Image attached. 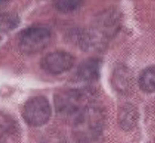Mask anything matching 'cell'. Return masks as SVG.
<instances>
[{
	"label": "cell",
	"mask_w": 155,
	"mask_h": 143,
	"mask_svg": "<svg viewBox=\"0 0 155 143\" xmlns=\"http://www.w3.org/2000/svg\"><path fill=\"white\" fill-rule=\"evenodd\" d=\"M103 124L104 115L100 109L88 104L74 118V137L80 143H91L101 135Z\"/></svg>",
	"instance_id": "6da1fadb"
},
{
	"label": "cell",
	"mask_w": 155,
	"mask_h": 143,
	"mask_svg": "<svg viewBox=\"0 0 155 143\" xmlns=\"http://www.w3.org/2000/svg\"><path fill=\"white\" fill-rule=\"evenodd\" d=\"M50 39V30L43 25H36L29 27L21 32L19 45L22 52L32 54L45 49Z\"/></svg>",
	"instance_id": "7a4b0ae2"
},
{
	"label": "cell",
	"mask_w": 155,
	"mask_h": 143,
	"mask_svg": "<svg viewBox=\"0 0 155 143\" xmlns=\"http://www.w3.org/2000/svg\"><path fill=\"white\" fill-rule=\"evenodd\" d=\"M51 115V108L48 99L43 96L30 98L22 109V118L25 122L32 127H40L45 124Z\"/></svg>",
	"instance_id": "3957f363"
},
{
	"label": "cell",
	"mask_w": 155,
	"mask_h": 143,
	"mask_svg": "<svg viewBox=\"0 0 155 143\" xmlns=\"http://www.w3.org/2000/svg\"><path fill=\"white\" fill-rule=\"evenodd\" d=\"M54 104L56 111L63 115H76L87 105L85 94L78 89L61 91L54 95Z\"/></svg>",
	"instance_id": "277c9868"
},
{
	"label": "cell",
	"mask_w": 155,
	"mask_h": 143,
	"mask_svg": "<svg viewBox=\"0 0 155 143\" xmlns=\"http://www.w3.org/2000/svg\"><path fill=\"white\" fill-rule=\"evenodd\" d=\"M74 59L69 53L58 50L46 55L41 61L42 68L51 75H61L73 66Z\"/></svg>",
	"instance_id": "5b68a950"
},
{
	"label": "cell",
	"mask_w": 155,
	"mask_h": 143,
	"mask_svg": "<svg viewBox=\"0 0 155 143\" xmlns=\"http://www.w3.org/2000/svg\"><path fill=\"white\" fill-rule=\"evenodd\" d=\"M101 62L96 58H90L79 64L77 70L78 78L84 81L91 82L99 76Z\"/></svg>",
	"instance_id": "8992f818"
},
{
	"label": "cell",
	"mask_w": 155,
	"mask_h": 143,
	"mask_svg": "<svg viewBox=\"0 0 155 143\" xmlns=\"http://www.w3.org/2000/svg\"><path fill=\"white\" fill-rule=\"evenodd\" d=\"M102 36L94 30H84L78 34V43L84 50H95L102 44Z\"/></svg>",
	"instance_id": "52a82bcc"
},
{
	"label": "cell",
	"mask_w": 155,
	"mask_h": 143,
	"mask_svg": "<svg viewBox=\"0 0 155 143\" xmlns=\"http://www.w3.org/2000/svg\"><path fill=\"white\" fill-rule=\"evenodd\" d=\"M138 84L144 92H155V65L148 67L141 72L139 76Z\"/></svg>",
	"instance_id": "ba28073f"
},
{
	"label": "cell",
	"mask_w": 155,
	"mask_h": 143,
	"mask_svg": "<svg viewBox=\"0 0 155 143\" xmlns=\"http://www.w3.org/2000/svg\"><path fill=\"white\" fill-rule=\"evenodd\" d=\"M137 119V113L133 108H126L121 111L119 116L120 126L123 129L129 130L134 127Z\"/></svg>",
	"instance_id": "9c48e42d"
},
{
	"label": "cell",
	"mask_w": 155,
	"mask_h": 143,
	"mask_svg": "<svg viewBox=\"0 0 155 143\" xmlns=\"http://www.w3.org/2000/svg\"><path fill=\"white\" fill-rule=\"evenodd\" d=\"M16 129L14 119L9 115L0 112V138L13 134Z\"/></svg>",
	"instance_id": "30bf717a"
},
{
	"label": "cell",
	"mask_w": 155,
	"mask_h": 143,
	"mask_svg": "<svg viewBox=\"0 0 155 143\" xmlns=\"http://www.w3.org/2000/svg\"><path fill=\"white\" fill-rule=\"evenodd\" d=\"M82 2V0H53L54 8L61 13H70L77 10Z\"/></svg>",
	"instance_id": "8fae6325"
},
{
	"label": "cell",
	"mask_w": 155,
	"mask_h": 143,
	"mask_svg": "<svg viewBox=\"0 0 155 143\" xmlns=\"http://www.w3.org/2000/svg\"><path fill=\"white\" fill-rule=\"evenodd\" d=\"M19 22L18 17L13 13H0V32H8L15 28Z\"/></svg>",
	"instance_id": "7c38bea8"
},
{
	"label": "cell",
	"mask_w": 155,
	"mask_h": 143,
	"mask_svg": "<svg viewBox=\"0 0 155 143\" xmlns=\"http://www.w3.org/2000/svg\"><path fill=\"white\" fill-rule=\"evenodd\" d=\"M7 2V0H0V7L4 5Z\"/></svg>",
	"instance_id": "4fadbf2b"
}]
</instances>
